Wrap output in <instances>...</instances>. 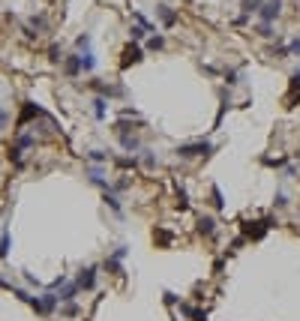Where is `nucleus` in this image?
<instances>
[{
  "instance_id": "1",
  "label": "nucleus",
  "mask_w": 300,
  "mask_h": 321,
  "mask_svg": "<svg viewBox=\"0 0 300 321\" xmlns=\"http://www.w3.org/2000/svg\"><path fill=\"white\" fill-rule=\"evenodd\" d=\"M279 15H282V0H264V6L258 9L261 24H273Z\"/></svg>"
},
{
  "instance_id": "2",
  "label": "nucleus",
  "mask_w": 300,
  "mask_h": 321,
  "mask_svg": "<svg viewBox=\"0 0 300 321\" xmlns=\"http://www.w3.org/2000/svg\"><path fill=\"white\" fill-rule=\"evenodd\" d=\"M210 150H213V147H210L207 141H198V144H183L177 153H180L183 159H192V156H207Z\"/></svg>"
},
{
  "instance_id": "3",
  "label": "nucleus",
  "mask_w": 300,
  "mask_h": 321,
  "mask_svg": "<svg viewBox=\"0 0 300 321\" xmlns=\"http://www.w3.org/2000/svg\"><path fill=\"white\" fill-rule=\"evenodd\" d=\"M141 60V48L138 45H126L123 48V57H120V69H129L132 63H138Z\"/></svg>"
},
{
  "instance_id": "4",
  "label": "nucleus",
  "mask_w": 300,
  "mask_h": 321,
  "mask_svg": "<svg viewBox=\"0 0 300 321\" xmlns=\"http://www.w3.org/2000/svg\"><path fill=\"white\" fill-rule=\"evenodd\" d=\"M75 285H78V288H84V291H90V288L96 285V267H87V270H81V276L75 279Z\"/></svg>"
},
{
  "instance_id": "5",
  "label": "nucleus",
  "mask_w": 300,
  "mask_h": 321,
  "mask_svg": "<svg viewBox=\"0 0 300 321\" xmlns=\"http://www.w3.org/2000/svg\"><path fill=\"white\" fill-rule=\"evenodd\" d=\"M63 69H66V75H72V78L81 75V72H84V69H81V54H69V57L63 60Z\"/></svg>"
},
{
  "instance_id": "6",
  "label": "nucleus",
  "mask_w": 300,
  "mask_h": 321,
  "mask_svg": "<svg viewBox=\"0 0 300 321\" xmlns=\"http://www.w3.org/2000/svg\"><path fill=\"white\" fill-rule=\"evenodd\" d=\"M39 114H42V108H39V105H33V102H24V111H21V117H18V126H24L27 120L39 117Z\"/></svg>"
},
{
  "instance_id": "7",
  "label": "nucleus",
  "mask_w": 300,
  "mask_h": 321,
  "mask_svg": "<svg viewBox=\"0 0 300 321\" xmlns=\"http://www.w3.org/2000/svg\"><path fill=\"white\" fill-rule=\"evenodd\" d=\"M117 138H120V147H123V150H129V153H132V150H141V141H138L135 135H129V132H117Z\"/></svg>"
},
{
  "instance_id": "8",
  "label": "nucleus",
  "mask_w": 300,
  "mask_h": 321,
  "mask_svg": "<svg viewBox=\"0 0 300 321\" xmlns=\"http://www.w3.org/2000/svg\"><path fill=\"white\" fill-rule=\"evenodd\" d=\"M156 15H159V21H162L165 27H174V24H177V15H174L168 6H156Z\"/></svg>"
},
{
  "instance_id": "9",
  "label": "nucleus",
  "mask_w": 300,
  "mask_h": 321,
  "mask_svg": "<svg viewBox=\"0 0 300 321\" xmlns=\"http://www.w3.org/2000/svg\"><path fill=\"white\" fill-rule=\"evenodd\" d=\"M264 234H267V222H249V225H246V237L258 240V237H264Z\"/></svg>"
},
{
  "instance_id": "10",
  "label": "nucleus",
  "mask_w": 300,
  "mask_h": 321,
  "mask_svg": "<svg viewBox=\"0 0 300 321\" xmlns=\"http://www.w3.org/2000/svg\"><path fill=\"white\" fill-rule=\"evenodd\" d=\"M261 6H264V0H243V15H240L237 21H246V15H252V12L258 15V9H261Z\"/></svg>"
},
{
  "instance_id": "11",
  "label": "nucleus",
  "mask_w": 300,
  "mask_h": 321,
  "mask_svg": "<svg viewBox=\"0 0 300 321\" xmlns=\"http://www.w3.org/2000/svg\"><path fill=\"white\" fill-rule=\"evenodd\" d=\"M105 105H108L105 96H96V99H93V114H96V120H105Z\"/></svg>"
},
{
  "instance_id": "12",
  "label": "nucleus",
  "mask_w": 300,
  "mask_h": 321,
  "mask_svg": "<svg viewBox=\"0 0 300 321\" xmlns=\"http://www.w3.org/2000/svg\"><path fill=\"white\" fill-rule=\"evenodd\" d=\"M198 231H201V234H207V237H210V234H213V231H216V222H213V219H210V216H204V219H198Z\"/></svg>"
},
{
  "instance_id": "13",
  "label": "nucleus",
  "mask_w": 300,
  "mask_h": 321,
  "mask_svg": "<svg viewBox=\"0 0 300 321\" xmlns=\"http://www.w3.org/2000/svg\"><path fill=\"white\" fill-rule=\"evenodd\" d=\"M81 69H84V72H93V69H96V57H93L90 51L81 54Z\"/></svg>"
},
{
  "instance_id": "14",
  "label": "nucleus",
  "mask_w": 300,
  "mask_h": 321,
  "mask_svg": "<svg viewBox=\"0 0 300 321\" xmlns=\"http://www.w3.org/2000/svg\"><path fill=\"white\" fill-rule=\"evenodd\" d=\"M141 162H144V168H156V156L150 147H141Z\"/></svg>"
},
{
  "instance_id": "15",
  "label": "nucleus",
  "mask_w": 300,
  "mask_h": 321,
  "mask_svg": "<svg viewBox=\"0 0 300 321\" xmlns=\"http://www.w3.org/2000/svg\"><path fill=\"white\" fill-rule=\"evenodd\" d=\"M105 204H108L117 216H123V207H120V201H117V195H114V192H105Z\"/></svg>"
},
{
  "instance_id": "16",
  "label": "nucleus",
  "mask_w": 300,
  "mask_h": 321,
  "mask_svg": "<svg viewBox=\"0 0 300 321\" xmlns=\"http://www.w3.org/2000/svg\"><path fill=\"white\" fill-rule=\"evenodd\" d=\"M9 243H12V237H9V231H3V234H0V258L9 255Z\"/></svg>"
},
{
  "instance_id": "17",
  "label": "nucleus",
  "mask_w": 300,
  "mask_h": 321,
  "mask_svg": "<svg viewBox=\"0 0 300 321\" xmlns=\"http://www.w3.org/2000/svg\"><path fill=\"white\" fill-rule=\"evenodd\" d=\"M87 159H90V162H96V165H102V162H108V156H105L102 150H90V153H87Z\"/></svg>"
},
{
  "instance_id": "18",
  "label": "nucleus",
  "mask_w": 300,
  "mask_h": 321,
  "mask_svg": "<svg viewBox=\"0 0 300 321\" xmlns=\"http://www.w3.org/2000/svg\"><path fill=\"white\" fill-rule=\"evenodd\" d=\"M75 45H78L81 51H87V48H90V33H81V36L75 39Z\"/></svg>"
},
{
  "instance_id": "19",
  "label": "nucleus",
  "mask_w": 300,
  "mask_h": 321,
  "mask_svg": "<svg viewBox=\"0 0 300 321\" xmlns=\"http://www.w3.org/2000/svg\"><path fill=\"white\" fill-rule=\"evenodd\" d=\"M162 45H165V39H162V36H150V39H147V48H153V51H159Z\"/></svg>"
},
{
  "instance_id": "20",
  "label": "nucleus",
  "mask_w": 300,
  "mask_h": 321,
  "mask_svg": "<svg viewBox=\"0 0 300 321\" xmlns=\"http://www.w3.org/2000/svg\"><path fill=\"white\" fill-rule=\"evenodd\" d=\"M282 54H300V39H291L288 48H282Z\"/></svg>"
},
{
  "instance_id": "21",
  "label": "nucleus",
  "mask_w": 300,
  "mask_h": 321,
  "mask_svg": "<svg viewBox=\"0 0 300 321\" xmlns=\"http://www.w3.org/2000/svg\"><path fill=\"white\" fill-rule=\"evenodd\" d=\"M30 27L42 30V27H45V18H42V15H33V18H30Z\"/></svg>"
},
{
  "instance_id": "22",
  "label": "nucleus",
  "mask_w": 300,
  "mask_h": 321,
  "mask_svg": "<svg viewBox=\"0 0 300 321\" xmlns=\"http://www.w3.org/2000/svg\"><path fill=\"white\" fill-rule=\"evenodd\" d=\"M258 33L261 36H273V24H258Z\"/></svg>"
},
{
  "instance_id": "23",
  "label": "nucleus",
  "mask_w": 300,
  "mask_h": 321,
  "mask_svg": "<svg viewBox=\"0 0 300 321\" xmlns=\"http://www.w3.org/2000/svg\"><path fill=\"white\" fill-rule=\"evenodd\" d=\"M144 33H147V30H144L141 24H138V27H132V39H135V42H138V39H144Z\"/></svg>"
},
{
  "instance_id": "24",
  "label": "nucleus",
  "mask_w": 300,
  "mask_h": 321,
  "mask_svg": "<svg viewBox=\"0 0 300 321\" xmlns=\"http://www.w3.org/2000/svg\"><path fill=\"white\" fill-rule=\"evenodd\" d=\"M276 207H279V210H285V207H288V198H285V195H282V192H279V195H276Z\"/></svg>"
},
{
  "instance_id": "25",
  "label": "nucleus",
  "mask_w": 300,
  "mask_h": 321,
  "mask_svg": "<svg viewBox=\"0 0 300 321\" xmlns=\"http://www.w3.org/2000/svg\"><path fill=\"white\" fill-rule=\"evenodd\" d=\"M213 207H222V192L219 189H213Z\"/></svg>"
},
{
  "instance_id": "26",
  "label": "nucleus",
  "mask_w": 300,
  "mask_h": 321,
  "mask_svg": "<svg viewBox=\"0 0 300 321\" xmlns=\"http://www.w3.org/2000/svg\"><path fill=\"white\" fill-rule=\"evenodd\" d=\"M111 258H117V261H120V258H126V246H117V249H114V255H111Z\"/></svg>"
},
{
  "instance_id": "27",
  "label": "nucleus",
  "mask_w": 300,
  "mask_h": 321,
  "mask_svg": "<svg viewBox=\"0 0 300 321\" xmlns=\"http://www.w3.org/2000/svg\"><path fill=\"white\" fill-rule=\"evenodd\" d=\"M6 117H9V114H6V108H0V129L6 126Z\"/></svg>"
}]
</instances>
